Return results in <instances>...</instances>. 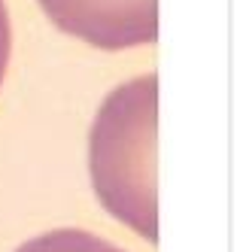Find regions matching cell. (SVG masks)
Segmentation results:
<instances>
[{
	"label": "cell",
	"mask_w": 237,
	"mask_h": 252,
	"mask_svg": "<svg viewBox=\"0 0 237 252\" xmlns=\"http://www.w3.org/2000/svg\"><path fill=\"white\" fill-rule=\"evenodd\" d=\"M88 173L103 210L158 243V76L113 88L91 122Z\"/></svg>",
	"instance_id": "obj_1"
},
{
	"label": "cell",
	"mask_w": 237,
	"mask_h": 252,
	"mask_svg": "<svg viewBox=\"0 0 237 252\" xmlns=\"http://www.w3.org/2000/svg\"><path fill=\"white\" fill-rule=\"evenodd\" d=\"M9 52H12V28H9V12H6V3L0 0V85H3L6 67H9Z\"/></svg>",
	"instance_id": "obj_4"
},
{
	"label": "cell",
	"mask_w": 237,
	"mask_h": 252,
	"mask_svg": "<svg viewBox=\"0 0 237 252\" xmlns=\"http://www.w3.org/2000/svg\"><path fill=\"white\" fill-rule=\"evenodd\" d=\"M15 252H125V249L79 228H58V231H46L40 237L22 243Z\"/></svg>",
	"instance_id": "obj_3"
},
{
	"label": "cell",
	"mask_w": 237,
	"mask_h": 252,
	"mask_svg": "<svg viewBox=\"0 0 237 252\" xmlns=\"http://www.w3.org/2000/svg\"><path fill=\"white\" fill-rule=\"evenodd\" d=\"M55 28L95 49L122 52L158 40V0H36Z\"/></svg>",
	"instance_id": "obj_2"
}]
</instances>
